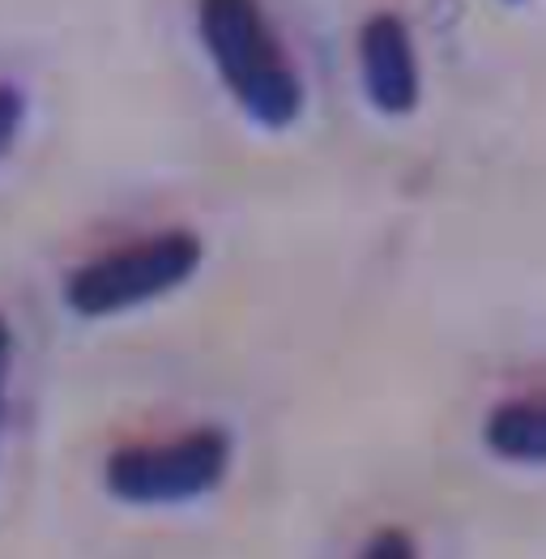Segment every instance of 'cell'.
<instances>
[{"label":"cell","mask_w":546,"mask_h":559,"mask_svg":"<svg viewBox=\"0 0 546 559\" xmlns=\"http://www.w3.org/2000/svg\"><path fill=\"white\" fill-rule=\"evenodd\" d=\"M205 261V243L192 231H158L120 243L103 257H94L86 265H78L64 278V304L73 317L103 321V317H120L129 308L154 304L171 290H180Z\"/></svg>","instance_id":"7a4b0ae2"},{"label":"cell","mask_w":546,"mask_h":559,"mask_svg":"<svg viewBox=\"0 0 546 559\" xmlns=\"http://www.w3.org/2000/svg\"><path fill=\"white\" fill-rule=\"evenodd\" d=\"M230 469V436L197 427L158 444H124L107 457L103 483L120 504H188L210 496Z\"/></svg>","instance_id":"3957f363"},{"label":"cell","mask_w":546,"mask_h":559,"mask_svg":"<svg viewBox=\"0 0 546 559\" xmlns=\"http://www.w3.org/2000/svg\"><path fill=\"white\" fill-rule=\"evenodd\" d=\"M503 4H521V0H503Z\"/></svg>","instance_id":"9c48e42d"},{"label":"cell","mask_w":546,"mask_h":559,"mask_svg":"<svg viewBox=\"0 0 546 559\" xmlns=\"http://www.w3.org/2000/svg\"><path fill=\"white\" fill-rule=\"evenodd\" d=\"M359 78L367 103L380 116H410L418 107L423 78L406 22L397 13H371L359 26Z\"/></svg>","instance_id":"277c9868"},{"label":"cell","mask_w":546,"mask_h":559,"mask_svg":"<svg viewBox=\"0 0 546 559\" xmlns=\"http://www.w3.org/2000/svg\"><path fill=\"white\" fill-rule=\"evenodd\" d=\"M9 364H13V333L0 317V419H4V384H9Z\"/></svg>","instance_id":"ba28073f"},{"label":"cell","mask_w":546,"mask_h":559,"mask_svg":"<svg viewBox=\"0 0 546 559\" xmlns=\"http://www.w3.org/2000/svg\"><path fill=\"white\" fill-rule=\"evenodd\" d=\"M197 31L223 86L261 129H290L304 111V82L265 22L261 0H197Z\"/></svg>","instance_id":"6da1fadb"},{"label":"cell","mask_w":546,"mask_h":559,"mask_svg":"<svg viewBox=\"0 0 546 559\" xmlns=\"http://www.w3.org/2000/svg\"><path fill=\"white\" fill-rule=\"evenodd\" d=\"M22 120H26V94H22V86H13V82H0V158L17 141Z\"/></svg>","instance_id":"8992f818"},{"label":"cell","mask_w":546,"mask_h":559,"mask_svg":"<svg viewBox=\"0 0 546 559\" xmlns=\"http://www.w3.org/2000/svg\"><path fill=\"white\" fill-rule=\"evenodd\" d=\"M483 440L503 462L546 466V397L500 402L483 423Z\"/></svg>","instance_id":"5b68a950"},{"label":"cell","mask_w":546,"mask_h":559,"mask_svg":"<svg viewBox=\"0 0 546 559\" xmlns=\"http://www.w3.org/2000/svg\"><path fill=\"white\" fill-rule=\"evenodd\" d=\"M414 551H418V547H414V538H410L406 530H397V525L376 530V534L367 538V547H364L367 559H410Z\"/></svg>","instance_id":"52a82bcc"}]
</instances>
